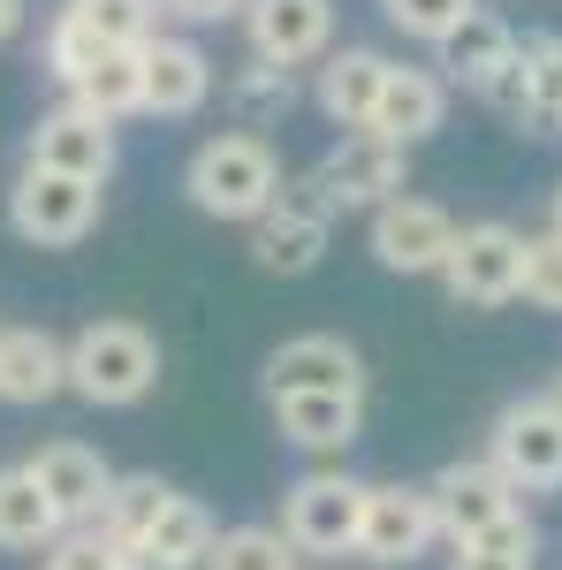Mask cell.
Masks as SVG:
<instances>
[{
    "label": "cell",
    "instance_id": "obj_34",
    "mask_svg": "<svg viewBox=\"0 0 562 570\" xmlns=\"http://www.w3.org/2000/svg\"><path fill=\"white\" fill-rule=\"evenodd\" d=\"M160 16H175V23H228V16H244V0H160Z\"/></svg>",
    "mask_w": 562,
    "mask_h": 570
},
{
    "label": "cell",
    "instance_id": "obj_7",
    "mask_svg": "<svg viewBox=\"0 0 562 570\" xmlns=\"http://www.w3.org/2000/svg\"><path fill=\"white\" fill-rule=\"evenodd\" d=\"M426 494H433V518H441V540H448V548H464V540H479V532L524 518L517 487L502 480L486 456H456V464H441V472L426 480Z\"/></svg>",
    "mask_w": 562,
    "mask_h": 570
},
{
    "label": "cell",
    "instance_id": "obj_1",
    "mask_svg": "<svg viewBox=\"0 0 562 570\" xmlns=\"http://www.w3.org/2000/svg\"><path fill=\"white\" fill-rule=\"evenodd\" d=\"M282 153L266 145L259 130H220L206 137L198 153H190V168H183V190H190V206L206 220H266L274 214V198H282Z\"/></svg>",
    "mask_w": 562,
    "mask_h": 570
},
{
    "label": "cell",
    "instance_id": "obj_14",
    "mask_svg": "<svg viewBox=\"0 0 562 570\" xmlns=\"http://www.w3.org/2000/svg\"><path fill=\"white\" fill-rule=\"evenodd\" d=\"M274 395H365V357L343 335H289L266 357V403Z\"/></svg>",
    "mask_w": 562,
    "mask_h": 570
},
{
    "label": "cell",
    "instance_id": "obj_32",
    "mask_svg": "<svg viewBox=\"0 0 562 570\" xmlns=\"http://www.w3.org/2000/svg\"><path fill=\"white\" fill-rule=\"evenodd\" d=\"M46 570H122V540L99 525H69L46 548Z\"/></svg>",
    "mask_w": 562,
    "mask_h": 570
},
{
    "label": "cell",
    "instance_id": "obj_19",
    "mask_svg": "<svg viewBox=\"0 0 562 570\" xmlns=\"http://www.w3.org/2000/svg\"><path fill=\"white\" fill-rule=\"evenodd\" d=\"M448 122V85L433 77V69H403L395 61L388 69V91H381V115H373V130L365 137H388V145H418V137H433Z\"/></svg>",
    "mask_w": 562,
    "mask_h": 570
},
{
    "label": "cell",
    "instance_id": "obj_5",
    "mask_svg": "<svg viewBox=\"0 0 562 570\" xmlns=\"http://www.w3.org/2000/svg\"><path fill=\"white\" fill-rule=\"evenodd\" d=\"M365 487L349 472H304L282 494V540L297 556H357V525H365Z\"/></svg>",
    "mask_w": 562,
    "mask_h": 570
},
{
    "label": "cell",
    "instance_id": "obj_10",
    "mask_svg": "<svg viewBox=\"0 0 562 570\" xmlns=\"http://www.w3.org/2000/svg\"><path fill=\"white\" fill-rule=\"evenodd\" d=\"M312 176L335 198V214H381V206H395L411 190V153L388 145V137H343Z\"/></svg>",
    "mask_w": 562,
    "mask_h": 570
},
{
    "label": "cell",
    "instance_id": "obj_3",
    "mask_svg": "<svg viewBox=\"0 0 562 570\" xmlns=\"http://www.w3.org/2000/svg\"><path fill=\"white\" fill-rule=\"evenodd\" d=\"M486 464L517 487V494L562 487V395L548 389V395L502 403V419H494V434H486Z\"/></svg>",
    "mask_w": 562,
    "mask_h": 570
},
{
    "label": "cell",
    "instance_id": "obj_4",
    "mask_svg": "<svg viewBox=\"0 0 562 570\" xmlns=\"http://www.w3.org/2000/svg\"><path fill=\"white\" fill-rule=\"evenodd\" d=\"M327 228H335V198L319 190V176L304 168V176L282 183V198H274V214L252 220V259L259 274H282V282H297L319 266L327 252Z\"/></svg>",
    "mask_w": 562,
    "mask_h": 570
},
{
    "label": "cell",
    "instance_id": "obj_37",
    "mask_svg": "<svg viewBox=\"0 0 562 570\" xmlns=\"http://www.w3.org/2000/svg\"><path fill=\"white\" fill-rule=\"evenodd\" d=\"M555 236H562V183H555Z\"/></svg>",
    "mask_w": 562,
    "mask_h": 570
},
{
    "label": "cell",
    "instance_id": "obj_9",
    "mask_svg": "<svg viewBox=\"0 0 562 570\" xmlns=\"http://www.w3.org/2000/svg\"><path fill=\"white\" fill-rule=\"evenodd\" d=\"M441 540V518H433V494L426 487H403V480H373L365 487V525H357V556L381 570H403L433 556Z\"/></svg>",
    "mask_w": 562,
    "mask_h": 570
},
{
    "label": "cell",
    "instance_id": "obj_15",
    "mask_svg": "<svg viewBox=\"0 0 562 570\" xmlns=\"http://www.w3.org/2000/svg\"><path fill=\"white\" fill-rule=\"evenodd\" d=\"M388 53H373V46H335L327 61H319V77H312V99H319V115L335 122V130L365 137L373 130V115H381V91H388Z\"/></svg>",
    "mask_w": 562,
    "mask_h": 570
},
{
    "label": "cell",
    "instance_id": "obj_21",
    "mask_svg": "<svg viewBox=\"0 0 562 570\" xmlns=\"http://www.w3.org/2000/svg\"><path fill=\"white\" fill-rule=\"evenodd\" d=\"M61 510L46 502V487L23 472V464H0V548L8 556H46L61 540Z\"/></svg>",
    "mask_w": 562,
    "mask_h": 570
},
{
    "label": "cell",
    "instance_id": "obj_11",
    "mask_svg": "<svg viewBox=\"0 0 562 570\" xmlns=\"http://www.w3.org/2000/svg\"><path fill=\"white\" fill-rule=\"evenodd\" d=\"M244 39H252V61L297 77L304 61L335 53V0H244Z\"/></svg>",
    "mask_w": 562,
    "mask_h": 570
},
{
    "label": "cell",
    "instance_id": "obj_33",
    "mask_svg": "<svg viewBox=\"0 0 562 570\" xmlns=\"http://www.w3.org/2000/svg\"><path fill=\"white\" fill-rule=\"evenodd\" d=\"M524 305L562 312V236H524Z\"/></svg>",
    "mask_w": 562,
    "mask_h": 570
},
{
    "label": "cell",
    "instance_id": "obj_25",
    "mask_svg": "<svg viewBox=\"0 0 562 570\" xmlns=\"http://www.w3.org/2000/svg\"><path fill=\"white\" fill-rule=\"evenodd\" d=\"M175 487L160 480V472H115V487H107V502H99V532H115L122 548L130 540H145L152 532V518L168 510Z\"/></svg>",
    "mask_w": 562,
    "mask_h": 570
},
{
    "label": "cell",
    "instance_id": "obj_27",
    "mask_svg": "<svg viewBox=\"0 0 562 570\" xmlns=\"http://www.w3.org/2000/svg\"><path fill=\"white\" fill-rule=\"evenodd\" d=\"M77 107H91L99 122H122V115H145V53H107L85 85L69 91Z\"/></svg>",
    "mask_w": 562,
    "mask_h": 570
},
{
    "label": "cell",
    "instance_id": "obj_22",
    "mask_svg": "<svg viewBox=\"0 0 562 570\" xmlns=\"http://www.w3.org/2000/svg\"><path fill=\"white\" fill-rule=\"evenodd\" d=\"M510 53H517V31H510V23H494V16L479 8L472 23L441 46V85H464L472 99H486V91H494V77L510 69Z\"/></svg>",
    "mask_w": 562,
    "mask_h": 570
},
{
    "label": "cell",
    "instance_id": "obj_17",
    "mask_svg": "<svg viewBox=\"0 0 562 570\" xmlns=\"http://www.w3.org/2000/svg\"><path fill=\"white\" fill-rule=\"evenodd\" d=\"M206 99H214V61H206V46L160 31V39L145 46V115L183 122V115H198Z\"/></svg>",
    "mask_w": 562,
    "mask_h": 570
},
{
    "label": "cell",
    "instance_id": "obj_12",
    "mask_svg": "<svg viewBox=\"0 0 562 570\" xmlns=\"http://www.w3.org/2000/svg\"><path fill=\"white\" fill-rule=\"evenodd\" d=\"M23 168L77 176V183H99L107 190V176H115V122H99L91 107L61 99V107H46L39 122H31V160Z\"/></svg>",
    "mask_w": 562,
    "mask_h": 570
},
{
    "label": "cell",
    "instance_id": "obj_28",
    "mask_svg": "<svg viewBox=\"0 0 562 570\" xmlns=\"http://www.w3.org/2000/svg\"><path fill=\"white\" fill-rule=\"evenodd\" d=\"M228 107L244 115V130H266V122H282V115L297 107V77L274 69V61H244V69L228 77Z\"/></svg>",
    "mask_w": 562,
    "mask_h": 570
},
{
    "label": "cell",
    "instance_id": "obj_30",
    "mask_svg": "<svg viewBox=\"0 0 562 570\" xmlns=\"http://www.w3.org/2000/svg\"><path fill=\"white\" fill-rule=\"evenodd\" d=\"M297 563L304 556L282 540V525H228L206 556V570H297Z\"/></svg>",
    "mask_w": 562,
    "mask_h": 570
},
{
    "label": "cell",
    "instance_id": "obj_6",
    "mask_svg": "<svg viewBox=\"0 0 562 570\" xmlns=\"http://www.w3.org/2000/svg\"><path fill=\"white\" fill-rule=\"evenodd\" d=\"M99 206H107L99 183L23 168L16 190H8V228H16L23 244H39V252H69V244H85L91 228H99Z\"/></svg>",
    "mask_w": 562,
    "mask_h": 570
},
{
    "label": "cell",
    "instance_id": "obj_38",
    "mask_svg": "<svg viewBox=\"0 0 562 570\" xmlns=\"http://www.w3.org/2000/svg\"><path fill=\"white\" fill-rule=\"evenodd\" d=\"M39 570H46V563H39Z\"/></svg>",
    "mask_w": 562,
    "mask_h": 570
},
{
    "label": "cell",
    "instance_id": "obj_20",
    "mask_svg": "<svg viewBox=\"0 0 562 570\" xmlns=\"http://www.w3.org/2000/svg\"><path fill=\"white\" fill-rule=\"evenodd\" d=\"M274 434L327 456L365 434V395H274Z\"/></svg>",
    "mask_w": 562,
    "mask_h": 570
},
{
    "label": "cell",
    "instance_id": "obj_16",
    "mask_svg": "<svg viewBox=\"0 0 562 570\" xmlns=\"http://www.w3.org/2000/svg\"><path fill=\"white\" fill-rule=\"evenodd\" d=\"M23 472L46 487V502L61 510V525H99V502H107V487H115V464L85 449V441H46L23 456Z\"/></svg>",
    "mask_w": 562,
    "mask_h": 570
},
{
    "label": "cell",
    "instance_id": "obj_24",
    "mask_svg": "<svg viewBox=\"0 0 562 570\" xmlns=\"http://www.w3.org/2000/svg\"><path fill=\"white\" fill-rule=\"evenodd\" d=\"M214 540H220L214 510H206V502H190V494H168V510L152 518V532H145V540H130V548H152V556H160V563H175V570H206Z\"/></svg>",
    "mask_w": 562,
    "mask_h": 570
},
{
    "label": "cell",
    "instance_id": "obj_13",
    "mask_svg": "<svg viewBox=\"0 0 562 570\" xmlns=\"http://www.w3.org/2000/svg\"><path fill=\"white\" fill-rule=\"evenodd\" d=\"M448 252H456V220L441 214L433 198H411L403 190L395 206L373 214V259L388 266V274H441Z\"/></svg>",
    "mask_w": 562,
    "mask_h": 570
},
{
    "label": "cell",
    "instance_id": "obj_29",
    "mask_svg": "<svg viewBox=\"0 0 562 570\" xmlns=\"http://www.w3.org/2000/svg\"><path fill=\"white\" fill-rule=\"evenodd\" d=\"M448 570H540V532H532V518H510V525L464 540Z\"/></svg>",
    "mask_w": 562,
    "mask_h": 570
},
{
    "label": "cell",
    "instance_id": "obj_23",
    "mask_svg": "<svg viewBox=\"0 0 562 570\" xmlns=\"http://www.w3.org/2000/svg\"><path fill=\"white\" fill-rule=\"evenodd\" d=\"M53 16H69L107 53H145V46L160 39V0H61Z\"/></svg>",
    "mask_w": 562,
    "mask_h": 570
},
{
    "label": "cell",
    "instance_id": "obj_2",
    "mask_svg": "<svg viewBox=\"0 0 562 570\" xmlns=\"http://www.w3.org/2000/svg\"><path fill=\"white\" fill-rule=\"evenodd\" d=\"M160 389V335L137 320H85L69 335V395L99 411H130Z\"/></svg>",
    "mask_w": 562,
    "mask_h": 570
},
{
    "label": "cell",
    "instance_id": "obj_39",
    "mask_svg": "<svg viewBox=\"0 0 562 570\" xmlns=\"http://www.w3.org/2000/svg\"><path fill=\"white\" fill-rule=\"evenodd\" d=\"M555 395H562V389H555Z\"/></svg>",
    "mask_w": 562,
    "mask_h": 570
},
{
    "label": "cell",
    "instance_id": "obj_26",
    "mask_svg": "<svg viewBox=\"0 0 562 570\" xmlns=\"http://www.w3.org/2000/svg\"><path fill=\"white\" fill-rule=\"evenodd\" d=\"M517 61H524V85H532L524 130L562 137V31H532V39H517Z\"/></svg>",
    "mask_w": 562,
    "mask_h": 570
},
{
    "label": "cell",
    "instance_id": "obj_31",
    "mask_svg": "<svg viewBox=\"0 0 562 570\" xmlns=\"http://www.w3.org/2000/svg\"><path fill=\"white\" fill-rule=\"evenodd\" d=\"M381 16H388L403 39H418V46H448L464 23L479 16V0H381Z\"/></svg>",
    "mask_w": 562,
    "mask_h": 570
},
{
    "label": "cell",
    "instance_id": "obj_36",
    "mask_svg": "<svg viewBox=\"0 0 562 570\" xmlns=\"http://www.w3.org/2000/svg\"><path fill=\"white\" fill-rule=\"evenodd\" d=\"M122 570H175V563H160L152 548H122Z\"/></svg>",
    "mask_w": 562,
    "mask_h": 570
},
{
    "label": "cell",
    "instance_id": "obj_18",
    "mask_svg": "<svg viewBox=\"0 0 562 570\" xmlns=\"http://www.w3.org/2000/svg\"><path fill=\"white\" fill-rule=\"evenodd\" d=\"M69 389V343L53 327H0V403H53Z\"/></svg>",
    "mask_w": 562,
    "mask_h": 570
},
{
    "label": "cell",
    "instance_id": "obj_8",
    "mask_svg": "<svg viewBox=\"0 0 562 570\" xmlns=\"http://www.w3.org/2000/svg\"><path fill=\"white\" fill-rule=\"evenodd\" d=\"M441 282H448L456 305H510V297H524V236L510 220L456 228V252L441 266Z\"/></svg>",
    "mask_w": 562,
    "mask_h": 570
},
{
    "label": "cell",
    "instance_id": "obj_35",
    "mask_svg": "<svg viewBox=\"0 0 562 570\" xmlns=\"http://www.w3.org/2000/svg\"><path fill=\"white\" fill-rule=\"evenodd\" d=\"M23 16H31V0H0V46L23 31Z\"/></svg>",
    "mask_w": 562,
    "mask_h": 570
}]
</instances>
